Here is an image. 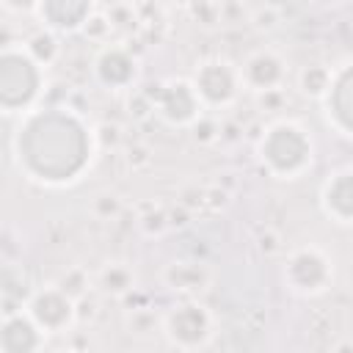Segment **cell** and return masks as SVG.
I'll return each instance as SVG.
<instances>
[{
  "label": "cell",
  "mask_w": 353,
  "mask_h": 353,
  "mask_svg": "<svg viewBox=\"0 0 353 353\" xmlns=\"http://www.w3.org/2000/svg\"><path fill=\"white\" fill-rule=\"evenodd\" d=\"M47 154L28 171L39 182H72L91 157V135L77 116L50 108L47 113H30L17 130L19 165L30 157Z\"/></svg>",
  "instance_id": "obj_1"
},
{
  "label": "cell",
  "mask_w": 353,
  "mask_h": 353,
  "mask_svg": "<svg viewBox=\"0 0 353 353\" xmlns=\"http://www.w3.org/2000/svg\"><path fill=\"white\" fill-rule=\"evenodd\" d=\"M259 157L276 176H295L312 163V138L292 121L273 124L259 141Z\"/></svg>",
  "instance_id": "obj_2"
},
{
  "label": "cell",
  "mask_w": 353,
  "mask_h": 353,
  "mask_svg": "<svg viewBox=\"0 0 353 353\" xmlns=\"http://www.w3.org/2000/svg\"><path fill=\"white\" fill-rule=\"evenodd\" d=\"M41 91V63L25 50H3L0 58V102L6 113L28 110Z\"/></svg>",
  "instance_id": "obj_3"
},
{
  "label": "cell",
  "mask_w": 353,
  "mask_h": 353,
  "mask_svg": "<svg viewBox=\"0 0 353 353\" xmlns=\"http://www.w3.org/2000/svg\"><path fill=\"white\" fill-rule=\"evenodd\" d=\"M28 314L39 323L44 334H61L72 325V320H77V301L61 287H44L30 295Z\"/></svg>",
  "instance_id": "obj_4"
},
{
  "label": "cell",
  "mask_w": 353,
  "mask_h": 353,
  "mask_svg": "<svg viewBox=\"0 0 353 353\" xmlns=\"http://www.w3.org/2000/svg\"><path fill=\"white\" fill-rule=\"evenodd\" d=\"M240 85H243L240 72L226 61H207L196 69L193 77V88L207 105H229L237 97Z\"/></svg>",
  "instance_id": "obj_5"
},
{
  "label": "cell",
  "mask_w": 353,
  "mask_h": 353,
  "mask_svg": "<svg viewBox=\"0 0 353 353\" xmlns=\"http://www.w3.org/2000/svg\"><path fill=\"white\" fill-rule=\"evenodd\" d=\"M284 281L295 292H320L331 281V265L323 251L317 248H301L287 259Z\"/></svg>",
  "instance_id": "obj_6"
},
{
  "label": "cell",
  "mask_w": 353,
  "mask_h": 353,
  "mask_svg": "<svg viewBox=\"0 0 353 353\" xmlns=\"http://www.w3.org/2000/svg\"><path fill=\"white\" fill-rule=\"evenodd\" d=\"M165 334L179 347H199L210 336V314L199 303H182L165 317Z\"/></svg>",
  "instance_id": "obj_7"
},
{
  "label": "cell",
  "mask_w": 353,
  "mask_h": 353,
  "mask_svg": "<svg viewBox=\"0 0 353 353\" xmlns=\"http://www.w3.org/2000/svg\"><path fill=\"white\" fill-rule=\"evenodd\" d=\"M152 102L160 108V113L171 121V124H188L196 121L199 110H201V97L193 88V83H168V85H157Z\"/></svg>",
  "instance_id": "obj_8"
},
{
  "label": "cell",
  "mask_w": 353,
  "mask_h": 353,
  "mask_svg": "<svg viewBox=\"0 0 353 353\" xmlns=\"http://www.w3.org/2000/svg\"><path fill=\"white\" fill-rule=\"evenodd\" d=\"M44 345V331L30 314L14 312L3 317V331H0V350L3 353H30Z\"/></svg>",
  "instance_id": "obj_9"
},
{
  "label": "cell",
  "mask_w": 353,
  "mask_h": 353,
  "mask_svg": "<svg viewBox=\"0 0 353 353\" xmlns=\"http://www.w3.org/2000/svg\"><path fill=\"white\" fill-rule=\"evenodd\" d=\"M325 105H328V116L334 119V124L345 130L347 135H353V63L331 74Z\"/></svg>",
  "instance_id": "obj_10"
},
{
  "label": "cell",
  "mask_w": 353,
  "mask_h": 353,
  "mask_svg": "<svg viewBox=\"0 0 353 353\" xmlns=\"http://www.w3.org/2000/svg\"><path fill=\"white\" fill-rule=\"evenodd\" d=\"M240 77L254 91L279 88L281 80H284V61L270 50H259L245 61V66L240 69Z\"/></svg>",
  "instance_id": "obj_11"
},
{
  "label": "cell",
  "mask_w": 353,
  "mask_h": 353,
  "mask_svg": "<svg viewBox=\"0 0 353 353\" xmlns=\"http://www.w3.org/2000/svg\"><path fill=\"white\" fill-rule=\"evenodd\" d=\"M94 0H39V17L55 30H77L88 22Z\"/></svg>",
  "instance_id": "obj_12"
},
{
  "label": "cell",
  "mask_w": 353,
  "mask_h": 353,
  "mask_svg": "<svg viewBox=\"0 0 353 353\" xmlns=\"http://www.w3.org/2000/svg\"><path fill=\"white\" fill-rule=\"evenodd\" d=\"M323 207L339 223H353V171H339L325 182Z\"/></svg>",
  "instance_id": "obj_13"
},
{
  "label": "cell",
  "mask_w": 353,
  "mask_h": 353,
  "mask_svg": "<svg viewBox=\"0 0 353 353\" xmlns=\"http://www.w3.org/2000/svg\"><path fill=\"white\" fill-rule=\"evenodd\" d=\"M97 77L105 85L121 88L135 77V61L127 55V50L121 47H108L99 58H97Z\"/></svg>",
  "instance_id": "obj_14"
},
{
  "label": "cell",
  "mask_w": 353,
  "mask_h": 353,
  "mask_svg": "<svg viewBox=\"0 0 353 353\" xmlns=\"http://www.w3.org/2000/svg\"><path fill=\"white\" fill-rule=\"evenodd\" d=\"M99 287L105 292H113V295H124L132 290V270L121 262H113L108 265L102 273H99Z\"/></svg>",
  "instance_id": "obj_15"
},
{
  "label": "cell",
  "mask_w": 353,
  "mask_h": 353,
  "mask_svg": "<svg viewBox=\"0 0 353 353\" xmlns=\"http://www.w3.org/2000/svg\"><path fill=\"white\" fill-rule=\"evenodd\" d=\"M25 50L30 52L33 61H39L41 66H47V63H52L55 55H58V41H55V36H52L50 30H39V33H33V36L28 39V47H25Z\"/></svg>",
  "instance_id": "obj_16"
},
{
  "label": "cell",
  "mask_w": 353,
  "mask_h": 353,
  "mask_svg": "<svg viewBox=\"0 0 353 353\" xmlns=\"http://www.w3.org/2000/svg\"><path fill=\"white\" fill-rule=\"evenodd\" d=\"M331 85V72L325 66H306L301 72V88L309 97H325Z\"/></svg>",
  "instance_id": "obj_17"
},
{
  "label": "cell",
  "mask_w": 353,
  "mask_h": 353,
  "mask_svg": "<svg viewBox=\"0 0 353 353\" xmlns=\"http://www.w3.org/2000/svg\"><path fill=\"white\" fill-rule=\"evenodd\" d=\"M168 281L174 290H193V287H199L201 273H199V268H190V265H174L168 270Z\"/></svg>",
  "instance_id": "obj_18"
},
{
  "label": "cell",
  "mask_w": 353,
  "mask_h": 353,
  "mask_svg": "<svg viewBox=\"0 0 353 353\" xmlns=\"http://www.w3.org/2000/svg\"><path fill=\"white\" fill-rule=\"evenodd\" d=\"M58 287L66 292V295H72L74 301H80L83 295H85V287H88V279H85V273L83 270H69L61 281H58Z\"/></svg>",
  "instance_id": "obj_19"
},
{
  "label": "cell",
  "mask_w": 353,
  "mask_h": 353,
  "mask_svg": "<svg viewBox=\"0 0 353 353\" xmlns=\"http://www.w3.org/2000/svg\"><path fill=\"white\" fill-rule=\"evenodd\" d=\"M188 3H190V14L204 25H212L221 17V6L215 0H188Z\"/></svg>",
  "instance_id": "obj_20"
},
{
  "label": "cell",
  "mask_w": 353,
  "mask_h": 353,
  "mask_svg": "<svg viewBox=\"0 0 353 353\" xmlns=\"http://www.w3.org/2000/svg\"><path fill=\"white\" fill-rule=\"evenodd\" d=\"M113 28V22L110 19H105V17H88V22L83 25V30H85V36L88 39H105V33Z\"/></svg>",
  "instance_id": "obj_21"
},
{
  "label": "cell",
  "mask_w": 353,
  "mask_h": 353,
  "mask_svg": "<svg viewBox=\"0 0 353 353\" xmlns=\"http://www.w3.org/2000/svg\"><path fill=\"white\" fill-rule=\"evenodd\" d=\"M94 210H97V215H99V218H110V215H116V212H119V199H116V196L102 193V196H97Z\"/></svg>",
  "instance_id": "obj_22"
},
{
  "label": "cell",
  "mask_w": 353,
  "mask_h": 353,
  "mask_svg": "<svg viewBox=\"0 0 353 353\" xmlns=\"http://www.w3.org/2000/svg\"><path fill=\"white\" fill-rule=\"evenodd\" d=\"M6 11H14V14H25V11H33L39 8V0H3Z\"/></svg>",
  "instance_id": "obj_23"
},
{
  "label": "cell",
  "mask_w": 353,
  "mask_h": 353,
  "mask_svg": "<svg viewBox=\"0 0 353 353\" xmlns=\"http://www.w3.org/2000/svg\"><path fill=\"white\" fill-rule=\"evenodd\" d=\"M97 135H99V138H102V143H105V146H108V143H110V146H113V143H116V141H119V130H116V127H113V124H102V127H99V130H97Z\"/></svg>",
  "instance_id": "obj_24"
},
{
  "label": "cell",
  "mask_w": 353,
  "mask_h": 353,
  "mask_svg": "<svg viewBox=\"0 0 353 353\" xmlns=\"http://www.w3.org/2000/svg\"><path fill=\"white\" fill-rule=\"evenodd\" d=\"M204 204L223 207V204H226V193H223V190H218V188H210V190H204Z\"/></svg>",
  "instance_id": "obj_25"
},
{
  "label": "cell",
  "mask_w": 353,
  "mask_h": 353,
  "mask_svg": "<svg viewBox=\"0 0 353 353\" xmlns=\"http://www.w3.org/2000/svg\"><path fill=\"white\" fill-rule=\"evenodd\" d=\"M212 130H215L212 124H201V127H199V121H196V138H201V141H210V138H212Z\"/></svg>",
  "instance_id": "obj_26"
}]
</instances>
